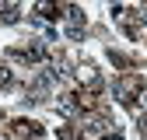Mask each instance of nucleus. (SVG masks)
<instances>
[{
  "mask_svg": "<svg viewBox=\"0 0 147 140\" xmlns=\"http://www.w3.org/2000/svg\"><path fill=\"white\" fill-rule=\"evenodd\" d=\"M60 140H84V137H81L77 130H70V126H63V130H60Z\"/></svg>",
  "mask_w": 147,
  "mask_h": 140,
  "instance_id": "obj_6",
  "label": "nucleus"
},
{
  "mask_svg": "<svg viewBox=\"0 0 147 140\" xmlns=\"http://www.w3.org/2000/svg\"><path fill=\"white\" fill-rule=\"evenodd\" d=\"M7 133H11L14 140H42V137H46V130H42L35 119H14L11 126H7Z\"/></svg>",
  "mask_w": 147,
  "mask_h": 140,
  "instance_id": "obj_2",
  "label": "nucleus"
},
{
  "mask_svg": "<svg viewBox=\"0 0 147 140\" xmlns=\"http://www.w3.org/2000/svg\"><path fill=\"white\" fill-rule=\"evenodd\" d=\"M11 21H18V14L11 7H0V25H11Z\"/></svg>",
  "mask_w": 147,
  "mask_h": 140,
  "instance_id": "obj_5",
  "label": "nucleus"
},
{
  "mask_svg": "<svg viewBox=\"0 0 147 140\" xmlns=\"http://www.w3.org/2000/svg\"><path fill=\"white\" fill-rule=\"evenodd\" d=\"M7 84H11V70H7L4 63H0V91H4V88H7Z\"/></svg>",
  "mask_w": 147,
  "mask_h": 140,
  "instance_id": "obj_7",
  "label": "nucleus"
},
{
  "mask_svg": "<svg viewBox=\"0 0 147 140\" xmlns=\"http://www.w3.org/2000/svg\"><path fill=\"white\" fill-rule=\"evenodd\" d=\"M84 137H91V140H102V137H109V130H112V119H109L105 112H88V119H84Z\"/></svg>",
  "mask_w": 147,
  "mask_h": 140,
  "instance_id": "obj_3",
  "label": "nucleus"
},
{
  "mask_svg": "<svg viewBox=\"0 0 147 140\" xmlns=\"http://www.w3.org/2000/svg\"><path fill=\"white\" fill-rule=\"evenodd\" d=\"M140 133H144V137H147V116H144V119H140Z\"/></svg>",
  "mask_w": 147,
  "mask_h": 140,
  "instance_id": "obj_9",
  "label": "nucleus"
},
{
  "mask_svg": "<svg viewBox=\"0 0 147 140\" xmlns=\"http://www.w3.org/2000/svg\"><path fill=\"white\" fill-rule=\"evenodd\" d=\"M60 11H63V4H60V0H39V4H35V14H39V18H46V21L60 18Z\"/></svg>",
  "mask_w": 147,
  "mask_h": 140,
  "instance_id": "obj_4",
  "label": "nucleus"
},
{
  "mask_svg": "<svg viewBox=\"0 0 147 140\" xmlns=\"http://www.w3.org/2000/svg\"><path fill=\"white\" fill-rule=\"evenodd\" d=\"M140 105H144V109H147V88H144V91H140Z\"/></svg>",
  "mask_w": 147,
  "mask_h": 140,
  "instance_id": "obj_8",
  "label": "nucleus"
},
{
  "mask_svg": "<svg viewBox=\"0 0 147 140\" xmlns=\"http://www.w3.org/2000/svg\"><path fill=\"white\" fill-rule=\"evenodd\" d=\"M144 91V84H140V77L137 74H130V77H119L116 81V98L126 105V109H133L137 105V95Z\"/></svg>",
  "mask_w": 147,
  "mask_h": 140,
  "instance_id": "obj_1",
  "label": "nucleus"
},
{
  "mask_svg": "<svg viewBox=\"0 0 147 140\" xmlns=\"http://www.w3.org/2000/svg\"><path fill=\"white\" fill-rule=\"evenodd\" d=\"M102 140H123V137H119V133H112V137H102Z\"/></svg>",
  "mask_w": 147,
  "mask_h": 140,
  "instance_id": "obj_10",
  "label": "nucleus"
},
{
  "mask_svg": "<svg viewBox=\"0 0 147 140\" xmlns=\"http://www.w3.org/2000/svg\"><path fill=\"white\" fill-rule=\"evenodd\" d=\"M0 122H4V116H0Z\"/></svg>",
  "mask_w": 147,
  "mask_h": 140,
  "instance_id": "obj_11",
  "label": "nucleus"
}]
</instances>
